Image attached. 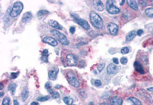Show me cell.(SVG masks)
<instances>
[{"instance_id": "6da1fadb", "label": "cell", "mask_w": 153, "mask_h": 105, "mask_svg": "<svg viewBox=\"0 0 153 105\" xmlns=\"http://www.w3.org/2000/svg\"><path fill=\"white\" fill-rule=\"evenodd\" d=\"M90 18L92 26L97 29H101L103 27V21L101 17L94 11L90 14Z\"/></svg>"}, {"instance_id": "7a4b0ae2", "label": "cell", "mask_w": 153, "mask_h": 105, "mask_svg": "<svg viewBox=\"0 0 153 105\" xmlns=\"http://www.w3.org/2000/svg\"><path fill=\"white\" fill-rule=\"evenodd\" d=\"M51 33L55 36L57 39L62 44L68 45L69 44V41L67 37L61 32L56 30L51 31Z\"/></svg>"}, {"instance_id": "3957f363", "label": "cell", "mask_w": 153, "mask_h": 105, "mask_svg": "<svg viewBox=\"0 0 153 105\" xmlns=\"http://www.w3.org/2000/svg\"><path fill=\"white\" fill-rule=\"evenodd\" d=\"M23 9V4L21 2L17 1L15 2L10 13V16L11 17H15L18 16L22 11Z\"/></svg>"}, {"instance_id": "277c9868", "label": "cell", "mask_w": 153, "mask_h": 105, "mask_svg": "<svg viewBox=\"0 0 153 105\" xmlns=\"http://www.w3.org/2000/svg\"><path fill=\"white\" fill-rule=\"evenodd\" d=\"M71 16L73 17L74 21L76 23L79 24L80 26L84 28V29H85L86 30H89L90 29V26L88 22L85 20L79 17L78 15H77V14H73L71 15Z\"/></svg>"}, {"instance_id": "5b68a950", "label": "cell", "mask_w": 153, "mask_h": 105, "mask_svg": "<svg viewBox=\"0 0 153 105\" xmlns=\"http://www.w3.org/2000/svg\"><path fill=\"white\" fill-rule=\"evenodd\" d=\"M67 76L68 80L71 85L74 87H78L79 86V82L76 78V77L74 73L72 72H68L67 74Z\"/></svg>"}, {"instance_id": "8992f818", "label": "cell", "mask_w": 153, "mask_h": 105, "mask_svg": "<svg viewBox=\"0 0 153 105\" xmlns=\"http://www.w3.org/2000/svg\"><path fill=\"white\" fill-rule=\"evenodd\" d=\"M106 7L108 11L111 14H117L120 12L119 9L113 5L112 0H108L107 1Z\"/></svg>"}, {"instance_id": "52a82bcc", "label": "cell", "mask_w": 153, "mask_h": 105, "mask_svg": "<svg viewBox=\"0 0 153 105\" xmlns=\"http://www.w3.org/2000/svg\"><path fill=\"white\" fill-rule=\"evenodd\" d=\"M67 64L69 66H73L76 65L77 60L74 55L72 53H69L67 56Z\"/></svg>"}, {"instance_id": "ba28073f", "label": "cell", "mask_w": 153, "mask_h": 105, "mask_svg": "<svg viewBox=\"0 0 153 105\" xmlns=\"http://www.w3.org/2000/svg\"><path fill=\"white\" fill-rule=\"evenodd\" d=\"M108 28L110 33L113 35H116L118 32V26L114 23L110 22L108 24Z\"/></svg>"}, {"instance_id": "9c48e42d", "label": "cell", "mask_w": 153, "mask_h": 105, "mask_svg": "<svg viewBox=\"0 0 153 105\" xmlns=\"http://www.w3.org/2000/svg\"><path fill=\"white\" fill-rule=\"evenodd\" d=\"M42 42L48 43L53 47H56L57 45V42L55 39L51 37H45L42 39Z\"/></svg>"}, {"instance_id": "30bf717a", "label": "cell", "mask_w": 153, "mask_h": 105, "mask_svg": "<svg viewBox=\"0 0 153 105\" xmlns=\"http://www.w3.org/2000/svg\"><path fill=\"white\" fill-rule=\"evenodd\" d=\"M110 102L111 105H122L123 100L121 97L116 96L112 98Z\"/></svg>"}, {"instance_id": "8fae6325", "label": "cell", "mask_w": 153, "mask_h": 105, "mask_svg": "<svg viewBox=\"0 0 153 105\" xmlns=\"http://www.w3.org/2000/svg\"><path fill=\"white\" fill-rule=\"evenodd\" d=\"M93 4L94 8L99 11H102L104 10V5L100 0H94Z\"/></svg>"}, {"instance_id": "7c38bea8", "label": "cell", "mask_w": 153, "mask_h": 105, "mask_svg": "<svg viewBox=\"0 0 153 105\" xmlns=\"http://www.w3.org/2000/svg\"><path fill=\"white\" fill-rule=\"evenodd\" d=\"M58 71H59V69L58 68H57L54 70H50L48 73V76H49V79L51 80H55L57 79Z\"/></svg>"}, {"instance_id": "4fadbf2b", "label": "cell", "mask_w": 153, "mask_h": 105, "mask_svg": "<svg viewBox=\"0 0 153 105\" xmlns=\"http://www.w3.org/2000/svg\"><path fill=\"white\" fill-rule=\"evenodd\" d=\"M118 71V68L116 66L113 64H110L107 67V72L108 74H113L116 73Z\"/></svg>"}, {"instance_id": "5bb4252c", "label": "cell", "mask_w": 153, "mask_h": 105, "mask_svg": "<svg viewBox=\"0 0 153 105\" xmlns=\"http://www.w3.org/2000/svg\"><path fill=\"white\" fill-rule=\"evenodd\" d=\"M49 24L50 26L55 28L58 30H62L63 27L61 26L57 21L54 20H50L49 22Z\"/></svg>"}, {"instance_id": "9a60e30c", "label": "cell", "mask_w": 153, "mask_h": 105, "mask_svg": "<svg viewBox=\"0 0 153 105\" xmlns=\"http://www.w3.org/2000/svg\"><path fill=\"white\" fill-rule=\"evenodd\" d=\"M32 18V14L30 12H27L24 14L22 18V21L24 23L29 22Z\"/></svg>"}, {"instance_id": "2e32d148", "label": "cell", "mask_w": 153, "mask_h": 105, "mask_svg": "<svg viewBox=\"0 0 153 105\" xmlns=\"http://www.w3.org/2000/svg\"><path fill=\"white\" fill-rule=\"evenodd\" d=\"M134 68H135V70L137 72H138L139 73H140V74H142L144 73V70L143 66L139 63V62H135L134 63Z\"/></svg>"}, {"instance_id": "e0dca14e", "label": "cell", "mask_w": 153, "mask_h": 105, "mask_svg": "<svg viewBox=\"0 0 153 105\" xmlns=\"http://www.w3.org/2000/svg\"><path fill=\"white\" fill-rule=\"evenodd\" d=\"M136 34H137V32L135 31H132L129 32L126 36V41L128 42L131 41L136 37Z\"/></svg>"}, {"instance_id": "ac0fdd59", "label": "cell", "mask_w": 153, "mask_h": 105, "mask_svg": "<svg viewBox=\"0 0 153 105\" xmlns=\"http://www.w3.org/2000/svg\"><path fill=\"white\" fill-rule=\"evenodd\" d=\"M127 4H128V5L133 10H138L139 9L138 5L136 3V2L135 0H127Z\"/></svg>"}, {"instance_id": "d6986e66", "label": "cell", "mask_w": 153, "mask_h": 105, "mask_svg": "<svg viewBox=\"0 0 153 105\" xmlns=\"http://www.w3.org/2000/svg\"><path fill=\"white\" fill-rule=\"evenodd\" d=\"M50 14V12L46 10H41L39 11L37 13V16L38 18L41 19L42 18H44L47 16H48Z\"/></svg>"}, {"instance_id": "ffe728a7", "label": "cell", "mask_w": 153, "mask_h": 105, "mask_svg": "<svg viewBox=\"0 0 153 105\" xmlns=\"http://www.w3.org/2000/svg\"><path fill=\"white\" fill-rule=\"evenodd\" d=\"M22 99L23 101H25L26 100H27V99L28 98V95H29V92L28 91V90L27 88L25 87L22 91Z\"/></svg>"}, {"instance_id": "44dd1931", "label": "cell", "mask_w": 153, "mask_h": 105, "mask_svg": "<svg viewBox=\"0 0 153 105\" xmlns=\"http://www.w3.org/2000/svg\"><path fill=\"white\" fill-rule=\"evenodd\" d=\"M129 100L131 101L135 105H141V101L139 100L135 97H130L129 98Z\"/></svg>"}, {"instance_id": "7402d4cb", "label": "cell", "mask_w": 153, "mask_h": 105, "mask_svg": "<svg viewBox=\"0 0 153 105\" xmlns=\"http://www.w3.org/2000/svg\"><path fill=\"white\" fill-rule=\"evenodd\" d=\"M16 90V84L14 83H11L9 87H8V90L10 91L12 95H14V92Z\"/></svg>"}, {"instance_id": "603a6c76", "label": "cell", "mask_w": 153, "mask_h": 105, "mask_svg": "<svg viewBox=\"0 0 153 105\" xmlns=\"http://www.w3.org/2000/svg\"><path fill=\"white\" fill-rule=\"evenodd\" d=\"M45 86V88H46V89L47 90V91L51 94L52 93V92H54L53 90L51 88V84L50 82H48L47 83H46Z\"/></svg>"}, {"instance_id": "cb8c5ba5", "label": "cell", "mask_w": 153, "mask_h": 105, "mask_svg": "<svg viewBox=\"0 0 153 105\" xmlns=\"http://www.w3.org/2000/svg\"><path fill=\"white\" fill-rule=\"evenodd\" d=\"M64 102L67 105H71L73 102V100L70 98L66 97L63 99Z\"/></svg>"}, {"instance_id": "d4e9b609", "label": "cell", "mask_w": 153, "mask_h": 105, "mask_svg": "<svg viewBox=\"0 0 153 105\" xmlns=\"http://www.w3.org/2000/svg\"><path fill=\"white\" fill-rule=\"evenodd\" d=\"M49 51L47 49H44L42 52V58L43 59V60L45 61V62H47V55L48 54Z\"/></svg>"}, {"instance_id": "484cf974", "label": "cell", "mask_w": 153, "mask_h": 105, "mask_svg": "<svg viewBox=\"0 0 153 105\" xmlns=\"http://www.w3.org/2000/svg\"><path fill=\"white\" fill-rule=\"evenodd\" d=\"M146 14L149 16H153V8H149L145 10Z\"/></svg>"}, {"instance_id": "4316f807", "label": "cell", "mask_w": 153, "mask_h": 105, "mask_svg": "<svg viewBox=\"0 0 153 105\" xmlns=\"http://www.w3.org/2000/svg\"><path fill=\"white\" fill-rule=\"evenodd\" d=\"M10 99L9 97H6L3 100L2 105H10Z\"/></svg>"}, {"instance_id": "83f0119b", "label": "cell", "mask_w": 153, "mask_h": 105, "mask_svg": "<svg viewBox=\"0 0 153 105\" xmlns=\"http://www.w3.org/2000/svg\"><path fill=\"white\" fill-rule=\"evenodd\" d=\"M50 98L49 96H46L45 97H41V98H38L37 99V100L40 102H44L46 101H47L48 100H49Z\"/></svg>"}, {"instance_id": "f1b7e54d", "label": "cell", "mask_w": 153, "mask_h": 105, "mask_svg": "<svg viewBox=\"0 0 153 105\" xmlns=\"http://www.w3.org/2000/svg\"><path fill=\"white\" fill-rule=\"evenodd\" d=\"M121 52L123 54H125L129 52V49L127 47H124L122 48Z\"/></svg>"}, {"instance_id": "f546056e", "label": "cell", "mask_w": 153, "mask_h": 105, "mask_svg": "<svg viewBox=\"0 0 153 105\" xmlns=\"http://www.w3.org/2000/svg\"><path fill=\"white\" fill-rule=\"evenodd\" d=\"M105 63L100 64H99V65L97 66V70H98V71L99 72H100L103 69V68H105Z\"/></svg>"}, {"instance_id": "4dcf8cb0", "label": "cell", "mask_w": 153, "mask_h": 105, "mask_svg": "<svg viewBox=\"0 0 153 105\" xmlns=\"http://www.w3.org/2000/svg\"><path fill=\"white\" fill-rule=\"evenodd\" d=\"M51 95H52V97H53V98H54V99H57V98H58L59 97V94L57 92L54 91V92H52V93L51 94Z\"/></svg>"}, {"instance_id": "1f68e13d", "label": "cell", "mask_w": 153, "mask_h": 105, "mask_svg": "<svg viewBox=\"0 0 153 105\" xmlns=\"http://www.w3.org/2000/svg\"><path fill=\"white\" fill-rule=\"evenodd\" d=\"M127 61H128V60H127V58H126L125 57H123L121 59V63L122 64H123L124 65L126 64L127 63Z\"/></svg>"}, {"instance_id": "d6a6232c", "label": "cell", "mask_w": 153, "mask_h": 105, "mask_svg": "<svg viewBox=\"0 0 153 105\" xmlns=\"http://www.w3.org/2000/svg\"><path fill=\"white\" fill-rule=\"evenodd\" d=\"M17 75H18L17 73H12L11 74V79H16L17 77Z\"/></svg>"}, {"instance_id": "836d02e7", "label": "cell", "mask_w": 153, "mask_h": 105, "mask_svg": "<svg viewBox=\"0 0 153 105\" xmlns=\"http://www.w3.org/2000/svg\"><path fill=\"white\" fill-rule=\"evenodd\" d=\"M95 84L96 86H100L101 85V82L99 80H96L95 81Z\"/></svg>"}, {"instance_id": "e575fe53", "label": "cell", "mask_w": 153, "mask_h": 105, "mask_svg": "<svg viewBox=\"0 0 153 105\" xmlns=\"http://www.w3.org/2000/svg\"><path fill=\"white\" fill-rule=\"evenodd\" d=\"M138 2H139V5L141 6H143V7H145V6H146V5H144V4H147V3H146V2L144 1H139Z\"/></svg>"}, {"instance_id": "d590c367", "label": "cell", "mask_w": 153, "mask_h": 105, "mask_svg": "<svg viewBox=\"0 0 153 105\" xmlns=\"http://www.w3.org/2000/svg\"><path fill=\"white\" fill-rule=\"evenodd\" d=\"M70 32L72 33V34H74L75 31V29L74 27H70L69 29Z\"/></svg>"}, {"instance_id": "8d00e7d4", "label": "cell", "mask_w": 153, "mask_h": 105, "mask_svg": "<svg viewBox=\"0 0 153 105\" xmlns=\"http://www.w3.org/2000/svg\"><path fill=\"white\" fill-rule=\"evenodd\" d=\"M113 62L114 63L116 64H119V62H118V60L117 58H113Z\"/></svg>"}, {"instance_id": "74e56055", "label": "cell", "mask_w": 153, "mask_h": 105, "mask_svg": "<svg viewBox=\"0 0 153 105\" xmlns=\"http://www.w3.org/2000/svg\"><path fill=\"white\" fill-rule=\"evenodd\" d=\"M143 33V31L142 30H141V29L137 31V35H139V36H140Z\"/></svg>"}, {"instance_id": "f35d334b", "label": "cell", "mask_w": 153, "mask_h": 105, "mask_svg": "<svg viewBox=\"0 0 153 105\" xmlns=\"http://www.w3.org/2000/svg\"><path fill=\"white\" fill-rule=\"evenodd\" d=\"M13 104H14V105H19L18 102L17 100H13Z\"/></svg>"}, {"instance_id": "ab89813d", "label": "cell", "mask_w": 153, "mask_h": 105, "mask_svg": "<svg viewBox=\"0 0 153 105\" xmlns=\"http://www.w3.org/2000/svg\"><path fill=\"white\" fill-rule=\"evenodd\" d=\"M39 105V103H38V102H36V101H34V102H32L31 103V104L30 105Z\"/></svg>"}, {"instance_id": "60d3db41", "label": "cell", "mask_w": 153, "mask_h": 105, "mask_svg": "<svg viewBox=\"0 0 153 105\" xmlns=\"http://www.w3.org/2000/svg\"><path fill=\"white\" fill-rule=\"evenodd\" d=\"M148 90H149V91H153V87H151V88H148L147 89Z\"/></svg>"}, {"instance_id": "b9f144b4", "label": "cell", "mask_w": 153, "mask_h": 105, "mask_svg": "<svg viewBox=\"0 0 153 105\" xmlns=\"http://www.w3.org/2000/svg\"><path fill=\"white\" fill-rule=\"evenodd\" d=\"M100 105H108V104L106 103H101Z\"/></svg>"}, {"instance_id": "7bdbcfd3", "label": "cell", "mask_w": 153, "mask_h": 105, "mask_svg": "<svg viewBox=\"0 0 153 105\" xmlns=\"http://www.w3.org/2000/svg\"><path fill=\"white\" fill-rule=\"evenodd\" d=\"M2 83H0V90H2V89L3 88V85L2 86Z\"/></svg>"}, {"instance_id": "ee69618b", "label": "cell", "mask_w": 153, "mask_h": 105, "mask_svg": "<svg viewBox=\"0 0 153 105\" xmlns=\"http://www.w3.org/2000/svg\"><path fill=\"white\" fill-rule=\"evenodd\" d=\"M4 92H1L0 93V97H1L2 96H3L4 95Z\"/></svg>"}, {"instance_id": "f6af8a7d", "label": "cell", "mask_w": 153, "mask_h": 105, "mask_svg": "<svg viewBox=\"0 0 153 105\" xmlns=\"http://www.w3.org/2000/svg\"><path fill=\"white\" fill-rule=\"evenodd\" d=\"M125 0H122V3H121V5H123V4L125 3Z\"/></svg>"}, {"instance_id": "bcb514c9", "label": "cell", "mask_w": 153, "mask_h": 105, "mask_svg": "<svg viewBox=\"0 0 153 105\" xmlns=\"http://www.w3.org/2000/svg\"><path fill=\"white\" fill-rule=\"evenodd\" d=\"M89 105H93V103L92 102H91L90 103H89Z\"/></svg>"}, {"instance_id": "7dc6e473", "label": "cell", "mask_w": 153, "mask_h": 105, "mask_svg": "<svg viewBox=\"0 0 153 105\" xmlns=\"http://www.w3.org/2000/svg\"></svg>"}]
</instances>
